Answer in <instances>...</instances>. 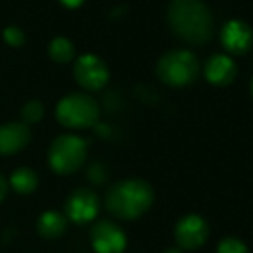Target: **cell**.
<instances>
[{
  "mask_svg": "<svg viewBox=\"0 0 253 253\" xmlns=\"http://www.w3.org/2000/svg\"><path fill=\"white\" fill-rule=\"evenodd\" d=\"M57 121L69 129H86L98 123L100 107L88 93H69L57 103Z\"/></svg>",
  "mask_w": 253,
  "mask_h": 253,
  "instance_id": "obj_3",
  "label": "cell"
},
{
  "mask_svg": "<svg viewBox=\"0 0 253 253\" xmlns=\"http://www.w3.org/2000/svg\"><path fill=\"white\" fill-rule=\"evenodd\" d=\"M3 40H5L7 45H10V47H21V45L24 43V40H26V37H24L23 30L17 26H7L5 30H3Z\"/></svg>",
  "mask_w": 253,
  "mask_h": 253,
  "instance_id": "obj_18",
  "label": "cell"
},
{
  "mask_svg": "<svg viewBox=\"0 0 253 253\" xmlns=\"http://www.w3.org/2000/svg\"><path fill=\"white\" fill-rule=\"evenodd\" d=\"M88 155V143L76 134H60L48 148V164L52 170L60 176L81 169Z\"/></svg>",
  "mask_w": 253,
  "mask_h": 253,
  "instance_id": "obj_5",
  "label": "cell"
},
{
  "mask_svg": "<svg viewBox=\"0 0 253 253\" xmlns=\"http://www.w3.org/2000/svg\"><path fill=\"white\" fill-rule=\"evenodd\" d=\"M153 203V190L143 179H123L112 184L105 195L110 215L121 220H134L148 212Z\"/></svg>",
  "mask_w": 253,
  "mask_h": 253,
  "instance_id": "obj_2",
  "label": "cell"
},
{
  "mask_svg": "<svg viewBox=\"0 0 253 253\" xmlns=\"http://www.w3.org/2000/svg\"><path fill=\"white\" fill-rule=\"evenodd\" d=\"M220 42H222V47L229 53L241 55V53H247L252 48L253 31L245 21H227L222 26V31H220Z\"/></svg>",
  "mask_w": 253,
  "mask_h": 253,
  "instance_id": "obj_10",
  "label": "cell"
},
{
  "mask_svg": "<svg viewBox=\"0 0 253 253\" xmlns=\"http://www.w3.org/2000/svg\"><path fill=\"white\" fill-rule=\"evenodd\" d=\"M7 190H9V183H7L5 177L0 174V202L7 197Z\"/></svg>",
  "mask_w": 253,
  "mask_h": 253,
  "instance_id": "obj_19",
  "label": "cell"
},
{
  "mask_svg": "<svg viewBox=\"0 0 253 253\" xmlns=\"http://www.w3.org/2000/svg\"><path fill=\"white\" fill-rule=\"evenodd\" d=\"M83 2L84 0H60V3L66 5V7H69V9H76V7H80Z\"/></svg>",
  "mask_w": 253,
  "mask_h": 253,
  "instance_id": "obj_20",
  "label": "cell"
},
{
  "mask_svg": "<svg viewBox=\"0 0 253 253\" xmlns=\"http://www.w3.org/2000/svg\"><path fill=\"white\" fill-rule=\"evenodd\" d=\"M48 55L53 62L67 64L74 59V45L66 37H57L48 45Z\"/></svg>",
  "mask_w": 253,
  "mask_h": 253,
  "instance_id": "obj_15",
  "label": "cell"
},
{
  "mask_svg": "<svg viewBox=\"0 0 253 253\" xmlns=\"http://www.w3.org/2000/svg\"><path fill=\"white\" fill-rule=\"evenodd\" d=\"M174 238H176L177 248L181 250H197L202 245H205L209 238V224L202 215L190 213L183 219L177 220L174 227Z\"/></svg>",
  "mask_w": 253,
  "mask_h": 253,
  "instance_id": "obj_8",
  "label": "cell"
},
{
  "mask_svg": "<svg viewBox=\"0 0 253 253\" xmlns=\"http://www.w3.org/2000/svg\"><path fill=\"white\" fill-rule=\"evenodd\" d=\"M217 253H250L248 247L236 236H226L219 241Z\"/></svg>",
  "mask_w": 253,
  "mask_h": 253,
  "instance_id": "obj_17",
  "label": "cell"
},
{
  "mask_svg": "<svg viewBox=\"0 0 253 253\" xmlns=\"http://www.w3.org/2000/svg\"><path fill=\"white\" fill-rule=\"evenodd\" d=\"M164 253H183V250H181V248H174V247H170V248H167V250L166 252H164Z\"/></svg>",
  "mask_w": 253,
  "mask_h": 253,
  "instance_id": "obj_21",
  "label": "cell"
},
{
  "mask_svg": "<svg viewBox=\"0 0 253 253\" xmlns=\"http://www.w3.org/2000/svg\"><path fill=\"white\" fill-rule=\"evenodd\" d=\"M73 74L76 83L86 91H98L109 81V67L100 57L84 53L74 62Z\"/></svg>",
  "mask_w": 253,
  "mask_h": 253,
  "instance_id": "obj_6",
  "label": "cell"
},
{
  "mask_svg": "<svg viewBox=\"0 0 253 253\" xmlns=\"http://www.w3.org/2000/svg\"><path fill=\"white\" fill-rule=\"evenodd\" d=\"M38 234L45 240H57L67 229V219L57 210H47L38 217L37 222Z\"/></svg>",
  "mask_w": 253,
  "mask_h": 253,
  "instance_id": "obj_13",
  "label": "cell"
},
{
  "mask_svg": "<svg viewBox=\"0 0 253 253\" xmlns=\"http://www.w3.org/2000/svg\"><path fill=\"white\" fill-rule=\"evenodd\" d=\"M236 64L226 53H215L203 66V76L210 84L215 86H226L233 83L236 78Z\"/></svg>",
  "mask_w": 253,
  "mask_h": 253,
  "instance_id": "obj_12",
  "label": "cell"
},
{
  "mask_svg": "<svg viewBox=\"0 0 253 253\" xmlns=\"http://www.w3.org/2000/svg\"><path fill=\"white\" fill-rule=\"evenodd\" d=\"M200 73L197 57L188 50H169L157 62V76L164 84L183 88L191 84Z\"/></svg>",
  "mask_w": 253,
  "mask_h": 253,
  "instance_id": "obj_4",
  "label": "cell"
},
{
  "mask_svg": "<svg viewBox=\"0 0 253 253\" xmlns=\"http://www.w3.org/2000/svg\"><path fill=\"white\" fill-rule=\"evenodd\" d=\"M66 219L74 224H88L97 217L100 210V200L90 188H76L66 200Z\"/></svg>",
  "mask_w": 253,
  "mask_h": 253,
  "instance_id": "obj_7",
  "label": "cell"
},
{
  "mask_svg": "<svg viewBox=\"0 0 253 253\" xmlns=\"http://www.w3.org/2000/svg\"><path fill=\"white\" fill-rule=\"evenodd\" d=\"M90 241L97 253H123L127 245L124 231L110 220H100L93 224L90 231Z\"/></svg>",
  "mask_w": 253,
  "mask_h": 253,
  "instance_id": "obj_9",
  "label": "cell"
},
{
  "mask_svg": "<svg viewBox=\"0 0 253 253\" xmlns=\"http://www.w3.org/2000/svg\"><path fill=\"white\" fill-rule=\"evenodd\" d=\"M167 23L179 40L190 45L207 43L213 35V16L203 0H172Z\"/></svg>",
  "mask_w": 253,
  "mask_h": 253,
  "instance_id": "obj_1",
  "label": "cell"
},
{
  "mask_svg": "<svg viewBox=\"0 0 253 253\" xmlns=\"http://www.w3.org/2000/svg\"><path fill=\"white\" fill-rule=\"evenodd\" d=\"M43 114H45L43 103L38 100H30L24 103L23 109H21V119H23V123L26 124V126H30V124L40 123Z\"/></svg>",
  "mask_w": 253,
  "mask_h": 253,
  "instance_id": "obj_16",
  "label": "cell"
},
{
  "mask_svg": "<svg viewBox=\"0 0 253 253\" xmlns=\"http://www.w3.org/2000/svg\"><path fill=\"white\" fill-rule=\"evenodd\" d=\"M31 141V131L24 123H7L0 126V155H14Z\"/></svg>",
  "mask_w": 253,
  "mask_h": 253,
  "instance_id": "obj_11",
  "label": "cell"
},
{
  "mask_svg": "<svg viewBox=\"0 0 253 253\" xmlns=\"http://www.w3.org/2000/svg\"><path fill=\"white\" fill-rule=\"evenodd\" d=\"M10 186L16 193L19 195H30L37 190L38 186V176L30 167H19L10 176Z\"/></svg>",
  "mask_w": 253,
  "mask_h": 253,
  "instance_id": "obj_14",
  "label": "cell"
},
{
  "mask_svg": "<svg viewBox=\"0 0 253 253\" xmlns=\"http://www.w3.org/2000/svg\"><path fill=\"white\" fill-rule=\"evenodd\" d=\"M250 91H252V97H253V78H252V81H250Z\"/></svg>",
  "mask_w": 253,
  "mask_h": 253,
  "instance_id": "obj_22",
  "label": "cell"
}]
</instances>
